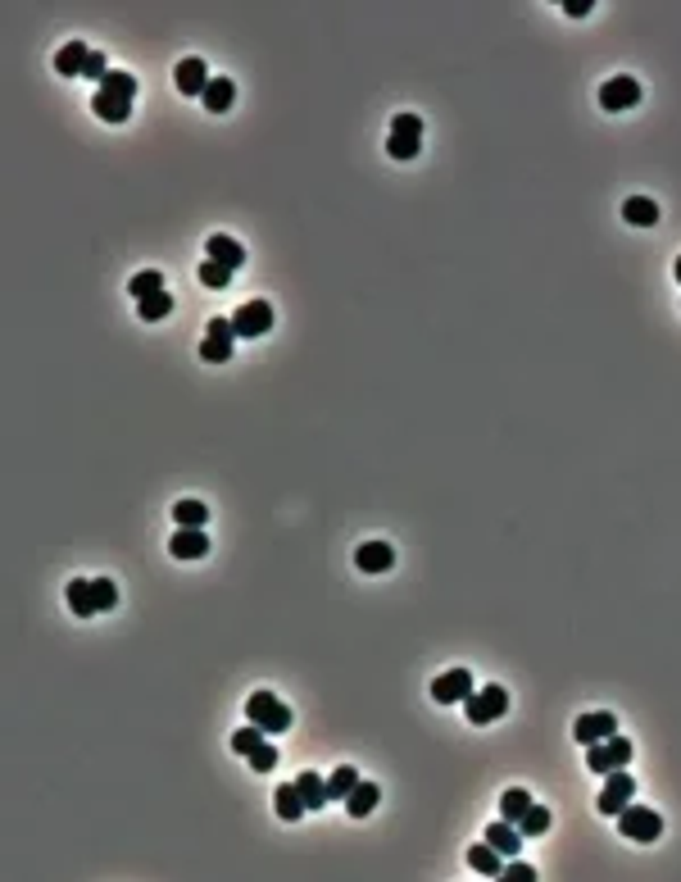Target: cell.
<instances>
[{
	"instance_id": "obj_1",
	"label": "cell",
	"mask_w": 681,
	"mask_h": 882,
	"mask_svg": "<svg viewBox=\"0 0 681 882\" xmlns=\"http://www.w3.org/2000/svg\"><path fill=\"white\" fill-rule=\"evenodd\" d=\"M132 100H137V78H132V73H123V68H109V78L100 83L91 109L100 114L105 123H123L128 114H132Z\"/></svg>"
},
{
	"instance_id": "obj_2",
	"label": "cell",
	"mask_w": 681,
	"mask_h": 882,
	"mask_svg": "<svg viewBox=\"0 0 681 882\" xmlns=\"http://www.w3.org/2000/svg\"><path fill=\"white\" fill-rule=\"evenodd\" d=\"M386 150H391V160H414L418 155V150H423V119H418V114H395Z\"/></svg>"
},
{
	"instance_id": "obj_3",
	"label": "cell",
	"mask_w": 681,
	"mask_h": 882,
	"mask_svg": "<svg viewBox=\"0 0 681 882\" xmlns=\"http://www.w3.org/2000/svg\"><path fill=\"white\" fill-rule=\"evenodd\" d=\"M504 710H509V692H504L500 682H491V687H477V692L463 701V714H468V723H477V727L495 723Z\"/></svg>"
},
{
	"instance_id": "obj_4",
	"label": "cell",
	"mask_w": 681,
	"mask_h": 882,
	"mask_svg": "<svg viewBox=\"0 0 681 882\" xmlns=\"http://www.w3.org/2000/svg\"><path fill=\"white\" fill-rule=\"evenodd\" d=\"M246 719L259 723L264 733H287L291 727V710L282 705V696H273V692H255L246 701Z\"/></svg>"
},
{
	"instance_id": "obj_5",
	"label": "cell",
	"mask_w": 681,
	"mask_h": 882,
	"mask_svg": "<svg viewBox=\"0 0 681 882\" xmlns=\"http://www.w3.org/2000/svg\"><path fill=\"white\" fill-rule=\"evenodd\" d=\"M627 764H631V742L618 737V733L586 746V769L590 774H614V769H627Z\"/></svg>"
},
{
	"instance_id": "obj_6",
	"label": "cell",
	"mask_w": 681,
	"mask_h": 882,
	"mask_svg": "<svg viewBox=\"0 0 681 882\" xmlns=\"http://www.w3.org/2000/svg\"><path fill=\"white\" fill-rule=\"evenodd\" d=\"M618 832L627 841H659L663 837V819L650 810V805H627L618 814Z\"/></svg>"
},
{
	"instance_id": "obj_7",
	"label": "cell",
	"mask_w": 681,
	"mask_h": 882,
	"mask_svg": "<svg viewBox=\"0 0 681 882\" xmlns=\"http://www.w3.org/2000/svg\"><path fill=\"white\" fill-rule=\"evenodd\" d=\"M631 796H636V778L631 774H622V769H614V774H605V791H599V800H595V810L599 814H622L627 810V805H631Z\"/></svg>"
},
{
	"instance_id": "obj_8",
	"label": "cell",
	"mask_w": 681,
	"mask_h": 882,
	"mask_svg": "<svg viewBox=\"0 0 681 882\" xmlns=\"http://www.w3.org/2000/svg\"><path fill=\"white\" fill-rule=\"evenodd\" d=\"M232 346H236L232 319H210L205 341H200V360H205V364H227L232 360Z\"/></svg>"
},
{
	"instance_id": "obj_9",
	"label": "cell",
	"mask_w": 681,
	"mask_h": 882,
	"mask_svg": "<svg viewBox=\"0 0 681 882\" xmlns=\"http://www.w3.org/2000/svg\"><path fill=\"white\" fill-rule=\"evenodd\" d=\"M232 332L236 337H264V332H273V305L268 300H246L242 310L232 314Z\"/></svg>"
},
{
	"instance_id": "obj_10",
	"label": "cell",
	"mask_w": 681,
	"mask_h": 882,
	"mask_svg": "<svg viewBox=\"0 0 681 882\" xmlns=\"http://www.w3.org/2000/svg\"><path fill=\"white\" fill-rule=\"evenodd\" d=\"M472 692H477V687H472V673L468 669H446V673L432 682V701L436 705H463Z\"/></svg>"
},
{
	"instance_id": "obj_11",
	"label": "cell",
	"mask_w": 681,
	"mask_h": 882,
	"mask_svg": "<svg viewBox=\"0 0 681 882\" xmlns=\"http://www.w3.org/2000/svg\"><path fill=\"white\" fill-rule=\"evenodd\" d=\"M599 105H605L609 114H622V109L640 105V83L631 78V73H618V78H609L605 87H599Z\"/></svg>"
},
{
	"instance_id": "obj_12",
	"label": "cell",
	"mask_w": 681,
	"mask_h": 882,
	"mask_svg": "<svg viewBox=\"0 0 681 882\" xmlns=\"http://www.w3.org/2000/svg\"><path fill=\"white\" fill-rule=\"evenodd\" d=\"M614 733H618V719H614L609 710L582 714V719L573 723V737H577L582 746H595V742H605V737H614Z\"/></svg>"
},
{
	"instance_id": "obj_13",
	"label": "cell",
	"mask_w": 681,
	"mask_h": 882,
	"mask_svg": "<svg viewBox=\"0 0 681 882\" xmlns=\"http://www.w3.org/2000/svg\"><path fill=\"white\" fill-rule=\"evenodd\" d=\"M173 78H178V91H182V96H205L210 83H214V78H210V64L200 60V55H186V60L178 64Z\"/></svg>"
},
{
	"instance_id": "obj_14",
	"label": "cell",
	"mask_w": 681,
	"mask_h": 882,
	"mask_svg": "<svg viewBox=\"0 0 681 882\" xmlns=\"http://www.w3.org/2000/svg\"><path fill=\"white\" fill-rule=\"evenodd\" d=\"M169 551H173L178 560H205V555H210V532H205V528H178L173 542H169Z\"/></svg>"
},
{
	"instance_id": "obj_15",
	"label": "cell",
	"mask_w": 681,
	"mask_h": 882,
	"mask_svg": "<svg viewBox=\"0 0 681 882\" xmlns=\"http://www.w3.org/2000/svg\"><path fill=\"white\" fill-rule=\"evenodd\" d=\"M487 841H491V846L504 855V860H513L518 851H523V828H518V823H509V819H495L491 828H487Z\"/></svg>"
},
{
	"instance_id": "obj_16",
	"label": "cell",
	"mask_w": 681,
	"mask_h": 882,
	"mask_svg": "<svg viewBox=\"0 0 681 882\" xmlns=\"http://www.w3.org/2000/svg\"><path fill=\"white\" fill-rule=\"evenodd\" d=\"M205 259H218L223 268H232V274H236V268H246V246L242 242H236V237H210V246H205Z\"/></svg>"
},
{
	"instance_id": "obj_17",
	"label": "cell",
	"mask_w": 681,
	"mask_h": 882,
	"mask_svg": "<svg viewBox=\"0 0 681 882\" xmlns=\"http://www.w3.org/2000/svg\"><path fill=\"white\" fill-rule=\"evenodd\" d=\"M377 800H382V787L359 778V783H354V791L345 796V814H350V819H368V814L377 810Z\"/></svg>"
},
{
	"instance_id": "obj_18",
	"label": "cell",
	"mask_w": 681,
	"mask_h": 882,
	"mask_svg": "<svg viewBox=\"0 0 681 882\" xmlns=\"http://www.w3.org/2000/svg\"><path fill=\"white\" fill-rule=\"evenodd\" d=\"M354 564H359V573H386L395 564V551H391V542H364L354 551Z\"/></svg>"
},
{
	"instance_id": "obj_19",
	"label": "cell",
	"mask_w": 681,
	"mask_h": 882,
	"mask_svg": "<svg viewBox=\"0 0 681 882\" xmlns=\"http://www.w3.org/2000/svg\"><path fill=\"white\" fill-rule=\"evenodd\" d=\"M64 596H68V609L77 619H91V615H100V605H96V583H87V578H73L68 587H64Z\"/></svg>"
},
{
	"instance_id": "obj_20",
	"label": "cell",
	"mask_w": 681,
	"mask_h": 882,
	"mask_svg": "<svg viewBox=\"0 0 681 882\" xmlns=\"http://www.w3.org/2000/svg\"><path fill=\"white\" fill-rule=\"evenodd\" d=\"M273 810H277V819H282V823H296L300 814H309V805H305V796H300L296 783H282V787L273 791Z\"/></svg>"
},
{
	"instance_id": "obj_21",
	"label": "cell",
	"mask_w": 681,
	"mask_h": 882,
	"mask_svg": "<svg viewBox=\"0 0 681 882\" xmlns=\"http://www.w3.org/2000/svg\"><path fill=\"white\" fill-rule=\"evenodd\" d=\"M87 42H64V51H55V68L64 73V78H83L87 68Z\"/></svg>"
},
{
	"instance_id": "obj_22",
	"label": "cell",
	"mask_w": 681,
	"mask_h": 882,
	"mask_svg": "<svg viewBox=\"0 0 681 882\" xmlns=\"http://www.w3.org/2000/svg\"><path fill=\"white\" fill-rule=\"evenodd\" d=\"M468 864L477 869V873H482V878H500V869H504V855L491 846V841L482 837V841H477V846L468 851Z\"/></svg>"
},
{
	"instance_id": "obj_23",
	"label": "cell",
	"mask_w": 681,
	"mask_h": 882,
	"mask_svg": "<svg viewBox=\"0 0 681 882\" xmlns=\"http://www.w3.org/2000/svg\"><path fill=\"white\" fill-rule=\"evenodd\" d=\"M622 219H627L631 227H654V223H659V205H654L650 196H627V201H622Z\"/></svg>"
},
{
	"instance_id": "obj_24",
	"label": "cell",
	"mask_w": 681,
	"mask_h": 882,
	"mask_svg": "<svg viewBox=\"0 0 681 882\" xmlns=\"http://www.w3.org/2000/svg\"><path fill=\"white\" fill-rule=\"evenodd\" d=\"M200 100H205V109H210V114H227V109H232V100H236V83H232V78H214V83H210V91L200 96Z\"/></svg>"
},
{
	"instance_id": "obj_25",
	"label": "cell",
	"mask_w": 681,
	"mask_h": 882,
	"mask_svg": "<svg viewBox=\"0 0 681 882\" xmlns=\"http://www.w3.org/2000/svg\"><path fill=\"white\" fill-rule=\"evenodd\" d=\"M159 291H169L159 268H141V274L128 282V296H137V300H150V296H159Z\"/></svg>"
},
{
	"instance_id": "obj_26",
	"label": "cell",
	"mask_w": 681,
	"mask_h": 882,
	"mask_svg": "<svg viewBox=\"0 0 681 882\" xmlns=\"http://www.w3.org/2000/svg\"><path fill=\"white\" fill-rule=\"evenodd\" d=\"M296 787H300V796H305V805H309V810H323V800H328V783L318 778L313 769H305V774L296 778Z\"/></svg>"
},
{
	"instance_id": "obj_27",
	"label": "cell",
	"mask_w": 681,
	"mask_h": 882,
	"mask_svg": "<svg viewBox=\"0 0 681 882\" xmlns=\"http://www.w3.org/2000/svg\"><path fill=\"white\" fill-rule=\"evenodd\" d=\"M527 805H532V796L523 791V787H509L504 796H500V819H509V823H518L527 814Z\"/></svg>"
},
{
	"instance_id": "obj_28",
	"label": "cell",
	"mask_w": 681,
	"mask_h": 882,
	"mask_svg": "<svg viewBox=\"0 0 681 882\" xmlns=\"http://www.w3.org/2000/svg\"><path fill=\"white\" fill-rule=\"evenodd\" d=\"M173 523L178 528H205L210 523V510L200 505V501H178L173 505Z\"/></svg>"
},
{
	"instance_id": "obj_29",
	"label": "cell",
	"mask_w": 681,
	"mask_h": 882,
	"mask_svg": "<svg viewBox=\"0 0 681 882\" xmlns=\"http://www.w3.org/2000/svg\"><path fill=\"white\" fill-rule=\"evenodd\" d=\"M137 314H141L146 323L169 319V314H173V296H169V291H159V296H150V300H137Z\"/></svg>"
},
{
	"instance_id": "obj_30",
	"label": "cell",
	"mask_w": 681,
	"mask_h": 882,
	"mask_svg": "<svg viewBox=\"0 0 681 882\" xmlns=\"http://www.w3.org/2000/svg\"><path fill=\"white\" fill-rule=\"evenodd\" d=\"M354 783H359L354 764H341V769H332V778H328V800H345V796L354 791Z\"/></svg>"
},
{
	"instance_id": "obj_31",
	"label": "cell",
	"mask_w": 681,
	"mask_h": 882,
	"mask_svg": "<svg viewBox=\"0 0 681 882\" xmlns=\"http://www.w3.org/2000/svg\"><path fill=\"white\" fill-rule=\"evenodd\" d=\"M195 278L205 282V287H214V291H223L227 282H232V268H223L218 259H200V268H195Z\"/></svg>"
},
{
	"instance_id": "obj_32",
	"label": "cell",
	"mask_w": 681,
	"mask_h": 882,
	"mask_svg": "<svg viewBox=\"0 0 681 882\" xmlns=\"http://www.w3.org/2000/svg\"><path fill=\"white\" fill-rule=\"evenodd\" d=\"M518 828H523V837H541V832H550V810L532 800V805H527V814L518 819Z\"/></svg>"
},
{
	"instance_id": "obj_33",
	"label": "cell",
	"mask_w": 681,
	"mask_h": 882,
	"mask_svg": "<svg viewBox=\"0 0 681 882\" xmlns=\"http://www.w3.org/2000/svg\"><path fill=\"white\" fill-rule=\"evenodd\" d=\"M259 746H264V727H259V723L242 727V733H232V751H236V755L250 759V751H259Z\"/></svg>"
},
{
	"instance_id": "obj_34",
	"label": "cell",
	"mask_w": 681,
	"mask_h": 882,
	"mask_svg": "<svg viewBox=\"0 0 681 882\" xmlns=\"http://www.w3.org/2000/svg\"><path fill=\"white\" fill-rule=\"evenodd\" d=\"M500 882H536V869H532V864H523V860L513 855V860L500 869Z\"/></svg>"
},
{
	"instance_id": "obj_35",
	"label": "cell",
	"mask_w": 681,
	"mask_h": 882,
	"mask_svg": "<svg viewBox=\"0 0 681 882\" xmlns=\"http://www.w3.org/2000/svg\"><path fill=\"white\" fill-rule=\"evenodd\" d=\"M250 769H255V774H268V769H277V746H273V742H264L259 751H250Z\"/></svg>"
},
{
	"instance_id": "obj_36",
	"label": "cell",
	"mask_w": 681,
	"mask_h": 882,
	"mask_svg": "<svg viewBox=\"0 0 681 882\" xmlns=\"http://www.w3.org/2000/svg\"><path fill=\"white\" fill-rule=\"evenodd\" d=\"M96 605H100V615L118 605V587H114L109 578H96Z\"/></svg>"
},
{
	"instance_id": "obj_37",
	"label": "cell",
	"mask_w": 681,
	"mask_h": 882,
	"mask_svg": "<svg viewBox=\"0 0 681 882\" xmlns=\"http://www.w3.org/2000/svg\"><path fill=\"white\" fill-rule=\"evenodd\" d=\"M83 78H91V83H105L109 78V64H105V55H87V68H83Z\"/></svg>"
},
{
	"instance_id": "obj_38",
	"label": "cell",
	"mask_w": 681,
	"mask_h": 882,
	"mask_svg": "<svg viewBox=\"0 0 681 882\" xmlns=\"http://www.w3.org/2000/svg\"><path fill=\"white\" fill-rule=\"evenodd\" d=\"M590 5H595V0H564V14H568V19H586Z\"/></svg>"
},
{
	"instance_id": "obj_39",
	"label": "cell",
	"mask_w": 681,
	"mask_h": 882,
	"mask_svg": "<svg viewBox=\"0 0 681 882\" xmlns=\"http://www.w3.org/2000/svg\"><path fill=\"white\" fill-rule=\"evenodd\" d=\"M672 274H677V282H681V255H677V264H672Z\"/></svg>"
}]
</instances>
